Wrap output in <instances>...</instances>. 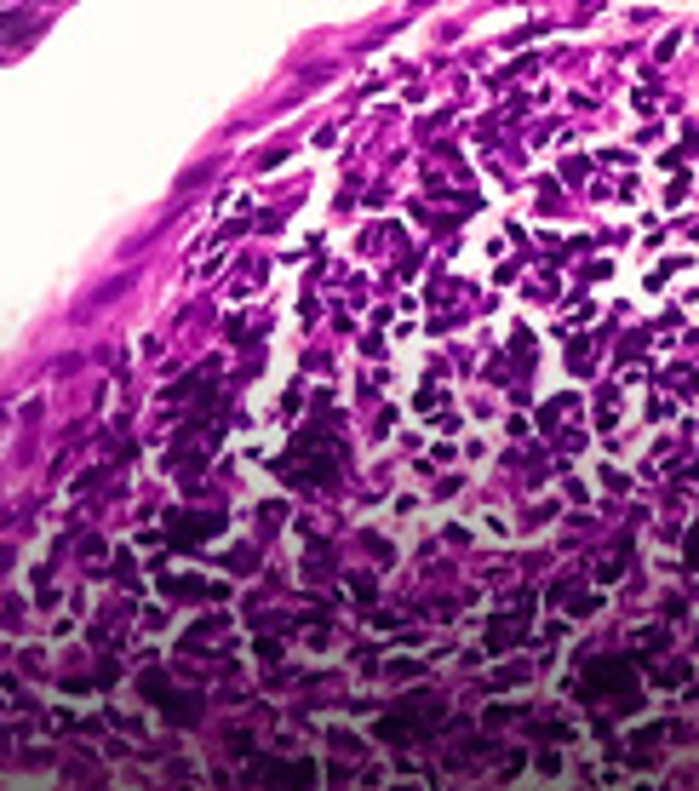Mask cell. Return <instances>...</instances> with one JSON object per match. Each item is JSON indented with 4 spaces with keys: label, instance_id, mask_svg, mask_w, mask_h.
Masks as SVG:
<instances>
[{
    "label": "cell",
    "instance_id": "1",
    "mask_svg": "<svg viewBox=\"0 0 699 791\" xmlns=\"http://www.w3.org/2000/svg\"><path fill=\"white\" fill-rule=\"evenodd\" d=\"M688 562H699V528H694V540H688Z\"/></svg>",
    "mask_w": 699,
    "mask_h": 791
}]
</instances>
